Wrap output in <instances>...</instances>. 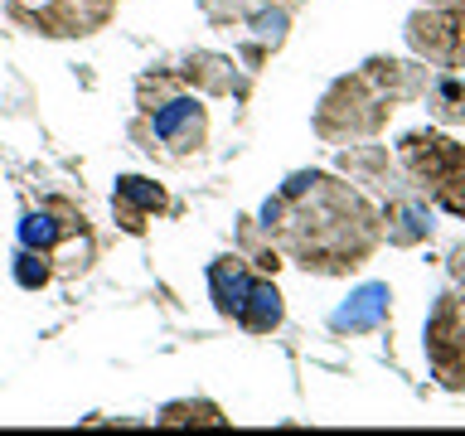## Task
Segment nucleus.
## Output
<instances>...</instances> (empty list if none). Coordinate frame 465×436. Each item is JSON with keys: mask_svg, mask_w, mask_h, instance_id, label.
<instances>
[{"mask_svg": "<svg viewBox=\"0 0 465 436\" xmlns=\"http://www.w3.org/2000/svg\"><path fill=\"white\" fill-rule=\"evenodd\" d=\"M257 228L315 276H344L383 243V218L334 174L296 170L262 203Z\"/></svg>", "mask_w": 465, "mask_h": 436, "instance_id": "f257e3e1", "label": "nucleus"}, {"mask_svg": "<svg viewBox=\"0 0 465 436\" xmlns=\"http://www.w3.org/2000/svg\"><path fill=\"white\" fill-rule=\"evenodd\" d=\"M131 141L151 160L180 165L209 145V107L199 93H189L180 73H145L136 83V116H131Z\"/></svg>", "mask_w": 465, "mask_h": 436, "instance_id": "f03ea898", "label": "nucleus"}, {"mask_svg": "<svg viewBox=\"0 0 465 436\" xmlns=\"http://www.w3.org/2000/svg\"><path fill=\"white\" fill-rule=\"evenodd\" d=\"M402 160L412 170V180L441 203L446 213H465V145L417 131L402 141Z\"/></svg>", "mask_w": 465, "mask_h": 436, "instance_id": "7ed1b4c3", "label": "nucleus"}, {"mask_svg": "<svg viewBox=\"0 0 465 436\" xmlns=\"http://www.w3.org/2000/svg\"><path fill=\"white\" fill-rule=\"evenodd\" d=\"M427 354L446 388H465V311L456 305V296H441L436 305L427 325Z\"/></svg>", "mask_w": 465, "mask_h": 436, "instance_id": "20e7f679", "label": "nucleus"}, {"mask_svg": "<svg viewBox=\"0 0 465 436\" xmlns=\"http://www.w3.org/2000/svg\"><path fill=\"white\" fill-rule=\"evenodd\" d=\"M407 39H412V49L427 54L431 64L465 68V10L460 5H436L431 15H417V20L407 25Z\"/></svg>", "mask_w": 465, "mask_h": 436, "instance_id": "39448f33", "label": "nucleus"}, {"mask_svg": "<svg viewBox=\"0 0 465 436\" xmlns=\"http://www.w3.org/2000/svg\"><path fill=\"white\" fill-rule=\"evenodd\" d=\"M73 233H87V218L68 199H44L39 209H25L20 218V247H35V253H49V257Z\"/></svg>", "mask_w": 465, "mask_h": 436, "instance_id": "423d86ee", "label": "nucleus"}, {"mask_svg": "<svg viewBox=\"0 0 465 436\" xmlns=\"http://www.w3.org/2000/svg\"><path fill=\"white\" fill-rule=\"evenodd\" d=\"M112 213H116V223H122V233L141 238L160 213H170V194H165V184L145 180V174H122L112 189Z\"/></svg>", "mask_w": 465, "mask_h": 436, "instance_id": "0eeeda50", "label": "nucleus"}, {"mask_svg": "<svg viewBox=\"0 0 465 436\" xmlns=\"http://www.w3.org/2000/svg\"><path fill=\"white\" fill-rule=\"evenodd\" d=\"M252 282H257V272H252V262H247L242 253L213 257L209 262V301H213V311L223 315V320H238Z\"/></svg>", "mask_w": 465, "mask_h": 436, "instance_id": "6e6552de", "label": "nucleus"}, {"mask_svg": "<svg viewBox=\"0 0 465 436\" xmlns=\"http://www.w3.org/2000/svg\"><path fill=\"white\" fill-rule=\"evenodd\" d=\"M388 315H392V291L383 282H369L330 315V330L334 334H373L388 325Z\"/></svg>", "mask_w": 465, "mask_h": 436, "instance_id": "1a4fd4ad", "label": "nucleus"}, {"mask_svg": "<svg viewBox=\"0 0 465 436\" xmlns=\"http://www.w3.org/2000/svg\"><path fill=\"white\" fill-rule=\"evenodd\" d=\"M282 320H286L282 291H276L272 276H257L252 291H247V301H242V311H238V325L247 334H276V330H282Z\"/></svg>", "mask_w": 465, "mask_h": 436, "instance_id": "9d476101", "label": "nucleus"}, {"mask_svg": "<svg viewBox=\"0 0 465 436\" xmlns=\"http://www.w3.org/2000/svg\"><path fill=\"white\" fill-rule=\"evenodd\" d=\"M232 58H223V54H194V58H184V68H174L180 73V83L184 87H209V93H218V97H228V93H242L238 87V78H232Z\"/></svg>", "mask_w": 465, "mask_h": 436, "instance_id": "9b49d317", "label": "nucleus"}, {"mask_svg": "<svg viewBox=\"0 0 465 436\" xmlns=\"http://www.w3.org/2000/svg\"><path fill=\"white\" fill-rule=\"evenodd\" d=\"M383 233H388V243H402V247L431 238V209L421 199H398L383 213Z\"/></svg>", "mask_w": 465, "mask_h": 436, "instance_id": "f8f14e48", "label": "nucleus"}, {"mask_svg": "<svg viewBox=\"0 0 465 436\" xmlns=\"http://www.w3.org/2000/svg\"><path fill=\"white\" fill-rule=\"evenodd\" d=\"M10 276H15V286H25V291H44L54 282V262L49 253H35V247H20L10 262Z\"/></svg>", "mask_w": 465, "mask_h": 436, "instance_id": "ddd939ff", "label": "nucleus"}, {"mask_svg": "<svg viewBox=\"0 0 465 436\" xmlns=\"http://www.w3.org/2000/svg\"><path fill=\"white\" fill-rule=\"evenodd\" d=\"M160 427H223V407L218 402H170L160 412Z\"/></svg>", "mask_w": 465, "mask_h": 436, "instance_id": "4468645a", "label": "nucleus"}, {"mask_svg": "<svg viewBox=\"0 0 465 436\" xmlns=\"http://www.w3.org/2000/svg\"><path fill=\"white\" fill-rule=\"evenodd\" d=\"M68 5H73V15H78L83 35H97V29L116 15V5H122V0H68Z\"/></svg>", "mask_w": 465, "mask_h": 436, "instance_id": "2eb2a0df", "label": "nucleus"}, {"mask_svg": "<svg viewBox=\"0 0 465 436\" xmlns=\"http://www.w3.org/2000/svg\"><path fill=\"white\" fill-rule=\"evenodd\" d=\"M431 5H465V0H431Z\"/></svg>", "mask_w": 465, "mask_h": 436, "instance_id": "dca6fc26", "label": "nucleus"}]
</instances>
